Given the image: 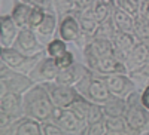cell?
<instances>
[{
	"instance_id": "cell-33",
	"label": "cell",
	"mask_w": 149,
	"mask_h": 135,
	"mask_svg": "<svg viewBox=\"0 0 149 135\" xmlns=\"http://www.w3.org/2000/svg\"><path fill=\"white\" fill-rule=\"evenodd\" d=\"M139 5L140 0H116V8L128 12L130 15H139Z\"/></svg>"
},
{
	"instance_id": "cell-40",
	"label": "cell",
	"mask_w": 149,
	"mask_h": 135,
	"mask_svg": "<svg viewBox=\"0 0 149 135\" xmlns=\"http://www.w3.org/2000/svg\"><path fill=\"white\" fill-rule=\"evenodd\" d=\"M14 120L15 119L12 116H9L8 113H5V112L0 110V131H2V134L8 132V129L10 128V125H12V122H14Z\"/></svg>"
},
{
	"instance_id": "cell-20",
	"label": "cell",
	"mask_w": 149,
	"mask_h": 135,
	"mask_svg": "<svg viewBox=\"0 0 149 135\" xmlns=\"http://www.w3.org/2000/svg\"><path fill=\"white\" fill-rule=\"evenodd\" d=\"M148 59H149V45L139 40L137 45L133 48V51L128 54V56L125 59V64H127L128 71L130 73L136 71L137 68H140ZM130 73H128V74H130Z\"/></svg>"
},
{
	"instance_id": "cell-24",
	"label": "cell",
	"mask_w": 149,
	"mask_h": 135,
	"mask_svg": "<svg viewBox=\"0 0 149 135\" xmlns=\"http://www.w3.org/2000/svg\"><path fill=\"white\" fill-rule=\"evenodd\" d=\"M112 21H113L115 27L118 31H127L133 33L134 31V17L130 15L128 12L116 8L112 14Z\"/></svg>"
},
{
	"instance_id": "cell-15",
	"label": "cell",
	"mask_w": 149,
	"mask_h": 135,
	"mask_svg": "<svg viewBox=\"0 0 149 135\" xmlns=\"http://www.w3.org/2000/svg\"><path fill=\"white\" fill-rule=\"evenodd\" d=\"M113 54L122 59L124 63H125V59L128 56V54L133 51V48L137 45L139 39L136 37L134 33H127V31H116L113 39Z\"/></svg>"
},
{
	"instance_id": "cell-39",
	"label": "cell",
	"mask_w": 149,
	"mask_h": 135,
	"mask_svg": "<svg viewBox=\"0 0 149 135\" xmlns=\"http://www.w3.org/2000/svg\"><path fill=\"white\" fill-rule=\"evenodd\" d=\"M57 2V9H58V15L63 17L69 12H73L74 10V6H73V0H55Z\"/></svg>"
},
{
	"instance_id": "cell-30",
	"label": "cell",
	"mask_w": 149,
	"mask_h": 135,
	"mask_svg": "<svg viewBox=\"0 0 149 135\" xmlns=\"http://www.w3.org/2000/svg\"><path fill=\"white\" fill-rule=\"evenodd\" d=\"M90 105H91V101H88L85 96H79L76 101H73L67 108H70L72 112L76 114L78 117H81V119H84V120H86V114H88V110H90Z\"/></svg>"
},
{
	"instance_id": "cell-19",
	"label": "cell",
	"mask_w": 149,
	"mask_h": 135,
	"mask_svg": "<svg viewBox=\"0 0 149 135\" xmlns=\"http://www.w3.org/2000/svg\"><path fill=\"white\" fill-rule=\"evenodd\" d=\"M0 22H2L0 45H2V48H12L21 28L17 25V22L14 21V18H12L10 14H3L2 18H0Z\"/></svg>"
},
{
	"instance_id": "cell-3",
	"label": "cell",
	"mask_w": 149,
	"mask_h": 135,
	"mask_svg": "<svg viewBox=\"0 0 149 135\" xmlns=\"http://www.w3.org/2000/svg\"><path fill=\"white\" fill-rule=\"evenodd\" d=\"M76 89L88 101L102 104V105L109 100L110 95H112L109 88H107V85H106V82L98 74H94V73H90L86 77H84L76 85Z\"/></svg>"
},
{
	"instance_id": "cell-17",
	"label": "cell",
	"mask_w": 149,
	"mask_h": 135,
	"mask_svg": "<svg viewBox=\"0 0 149 135\" xmlns=\"http://www.w3.org/2000/svg\"><path fill=\"white\" fill-rule=\"evenodd\" d=\"M58 25H60V15L58 14H46L43 21L40 22V25L34 30L37 37L40 39V42L45 46H46V43H49L52 39H55L58 36Z\"/></svg>"
},
{
	"instance_id": "cell-21",
	"label": "cell",
	"mask_w": 149,
	"mask_h": 135,
	"mask_svg": "<svg viewBox=\"0 0 149 135\" xmlns=\"http://www.w3.org/2000/svg\"><path fill=\"white\" fill-rule=\"evenodd\" d=\"M78 15L79 24H81V30H82V37L91 39L97 27H98V21L95 19L94 14H93V8L90 9H84V10H74Z\"/></svg>"
},
{
	"instance_id": "cell-35",
	"label": "cell",
	"mask_w": 149,
	"mask_h": 135,
	"mask_svg": "<svg viewBox=\"0 0 149 135\" xmlns=\"http://www.w3.org/2000/svg\"><path fill=\"white\" fill-rule=\"evenodd\" d=\"M130 76L134 79L136 83H137V80H139V82H143L145 85H148L149 83V59L146 61V63L140 68H137L136 71H131Z\"/></svg>"
},
{
	"instance_id": "cell-9",
	"label": "cell",
	"mask_w": 149,
	"mask_h": 135,
	"mask_svg": "<svg viewBox=\"0 0 149 135\" xmlns=\"http://www.w3.org/2000/svg\"><path fill=\"white\" fill-rule=\"evenodd\" d=\"M107 85L112 95L127 98L136 91V82L128 73H115V74H98Z\"/></svg>"
},
{
	"instance_id": "cell-8",
	"label": "cell",
	"mask_w": 149,
	"mask_h": 135,
	"mask_svg": "<svg viewBox=\"0 0 149 135\" xmlns=\"http://www.w3.org/2000/svg\"><path fill=\"white\" fill-rule=\"evenodd\" d=\"M45 86L49 92V96H51L54 105L60 107V108H67L73 101H76L81 96L76 86L61 85L57 82H48V83H45Z\"/></svg>"
},
{
	"instance_id": "cell-1",
	"label": "cell",
	"mask_w": 149,
	"mask_h": 135,
	"mask_svg": "<svg viewBox=\"0 0 149 135\" xmlns=\"http://www.w3.org/2000/svg\"><path fill=\"white\" fill-rule=\"evenodd\" d=\"M22 103H24V116L33 117L39 122L49 120L55 108L45 83H34L27 92H24Z\"/></svg>"
},
{
	"instance_id": "cell-11",
	"label": "cell",
	"mask_w": 149,
	"mask_h": 135,
	"mask_svg": "<svg viewBox=\"0 0 149 135\" xmlns=\"http://www.w3.org/2000/svg\"><path fill=\"white\" fill-rule=\"evenodd\" d=\"M113 54V42L109 39H100V37H91L84 46V58L85 64L90 65L98 58Z\"/></svg>"
},
{
	"instance_id": "cell-23",
	"label": "cell",
	"mask_w": 149,
	"mask_h": 135,
	"mask_svg": "<svg viewBox=\"0 0 149 135\" xmlns=\"http://www.w3.org/2000/svg\"><path fill=\"white\" fill-rule=\"evenodd\" d=\"M128 108V101L124 96L110 95V98L103 104V110L106 116H124Z\"/></svg>"
},
{
	"instance_id": "cell-27",
	"label": "cell",
	"mask_w": 149,
	"mask_h": 135,
	"mask_svg": "<svg viewBox=\"0 0 149 135\" xmlns=\"http://www.w3.org/2000/svg\"><path fill=\"white\" fill-rule=\"evenodd\" d=\"M115 9H116V8L104 3L103 0H97V2L94 3V6H93V14H94L95 19L98 21V24H100V22L109 19V18L112 17V14H113Z\"/></svg>"
},
{
	"instance_id": "cell-12",
	"label": "cell",
	"mask_w": 149,
	"mask_h": 135,
	"mask_svg": "<svg viewBox=\"0 0 149 135\" xmlns=\"http://www.w3.org/2000/svg\"><path fill=\"white\" fill-rule=\"evenodd\" d=\"M94 74H115V73H130L127 68V64L122 59H119L115 54H110L106 56L98 58L93 64L86 65Z\"/></svg>"
},
{
	"instance_id": "cell-22",
	"label": "cell",
	"mask_w": 149,
	"mask_h": 135,
	"mask_svg": "<svg viewBox=\"0 0 149 135\" xmlns=\"http://www.w3.org/2000/svg\"><path fill=\"white\" fill-rule=\"evenodd\" d=\"M31 5L26 0H19L14 5L10 10V15L17 22L19 28H29V19H30V12H31Z\"/></svg>"
},
{
	"instance_id": "cell-31",
	"label": "cell",
	"mask_w": 149,
	"mask_h": 135,
	"mask_svg": "<svg viewBox=\"0 0 149 135\" xmlns=\"http://www.w3.org/2000/svg\"><path fill=\"white\" fill-rule=\"evenodd\" d=\"M106 117L104 114V110H103V105L102 104H97V103H91L90 105V110H88V114H86V123H94V122H98V120H103Z\"/></svg>"
},
{
	"instance_id": "cell-28",
	"label": "cell",
	"mask_w": 149,
	"mask_h": 135,
	"mask_svg": "<svg viewBox=\"0 0 149 135\" xmlns=\"http://www.w3.org/2000/svg\"><path fill=\"white\" fill-rule=\"evenodd\" d=\"M67 51H69L67 49V42L63 40L61 37H58V36L55 39H52L49 43H46V55L52 56L54 59L61 56L63 54H66Z\"/></svg>"
},
{
	"instance_id": "cell-25",
	"label": "cell",
	"mask_w": 149,
	"mask_h": 135,
	"mask_svg": "<svg viewBox=\"0 0 149 135\" xmlns=\"http://www.w3.org/2000/svg\"><path fill=\"white\" fill-rule=\"evenodd\" d=\"M104 123L107 134L110 135H121V134H130L127 122L124 116H106L104 117Z\"/></svg>"
},
{
	"instance_id": "cell-4",
	"label": "cell",
	"mask_w": 149,
	"mask_h": 135,
	"mask_svg": "<svg viewBox=\"0 0 149 135\" xmlns=\"http://www.w3.org/2000/svg\"><path fill=\"white\" fill-rule=\"evenodd\" d=\"M33 85L34 82L29 74L2 64V71H0V94H6V92L24 94Z\"/></svg>"
},
{
	"instance_id": "cell-16",
	"label": "cell",
	"mask_w": 149,
	"mask_h": 135,
	"mask_svg": "<svg viewBox=\"0 0 149 135\" xmlns=\"http://www.w3.org/2000/svg\"><path fill=\"white\" fill-rule=\"evenodd\" d=\"M0 110L14 119H19L24 116V103H22V94L17 92H6L0 94Z\"/></svg>"
},
{
	"instance_id": "cell-6",
	"label": "cell",
	"mask_w": 149,
	"mask_h": 135,
	"mask_svg": "<svg viewBox=\"0 0 149 135\" xmlns=\"http://www.w3.org/2000/svg\"><path fill=\"white\" fill-rule=\"evenodd\" d=\"M51 120L64 131V134H85L86 131V120L78 117L70 108H60L55 107L54 113L51 116Z\"/></svg>"
},
{
	"instance_id": "cell-38",
	"label": "cell",
	"mask_w": 149,
	"mask_h": 135,
	"mask_svg": "<svg viewBox=\"0 0 149 135\" xmlns=\"http://www.w3.org/2000/svg\"><path fill=\"white\" fill-rule=\"evenodd\" d=\"M55 63H57V65H58L60 70H63V68H67L72 64H74V63H76V59H74V55L70 51H67L66 54H63L61 56L55 58Z\"/></svg>"
},
{
	"instance_id": "cell-41",
	"label": "cell",
	"mask_w": 149,
	"mask_h": 135,
	"mask_svg": "<svg viewBox=\"0 0 149 135\" xmlns=\"http://www.w3.org/2000/svg\"><path fill=\"white\" fill-rule=\"evenodd\" d=\"M97 0H73V6L74 10H84V9H90L94 6Z\"/></svg>"
},
{
	"instance_id": "cell-2",
	"label": "cell",
	"mask_w": 149,
	"mask_h": 135,
	"mask_svg": "<svg viewBox=\"0 0 149 135\" xmlns=\"http://www.w3.org/2000/svg\"><path fill=\"white\" fill-rule=\"evenodd\" d=\"M128 108L124 117H125L127 126L130 134H142L149 126V112L140 103V94L134 91L131 95L127 96Z\"/></svg>"
},
{
	"instance_id": "cell-42",
	"label": "cell",
	"mask_w": 149,
	"mask_h": 135,
	"mask_svg": "<svg viewBox=\"0 0 149 135\" xmlns=\"http://www.w3.org/2000/svg\"><path fill=\"white\" fill-rule=\"evenodd\" d=\"M140 103H142V105L149 112V83L145 85V88H143L142 92H140Z\"/></svg>"
},
{
	"instance_id": "cell-18",
	"label": "cell",
	"mask_w": 149,
	"mask_h": 135,
	"mask_svg": "<svg viewBox=\"0 0 149 135\" xmlns=\"http://www.w3.org/2000/svg\"><path fill=\"white\" fill-rule=\"evenodd\" d=\"M8 134L12 135H42V122L29 116H22L12 122Z\"/></svg>"
},
{
	"instance_id": "cell-32",
	"label": "cell",
	"mask_w": 149,
	"mask_h": 135,
	"mask_svg": "<svg viewBox=\"0 0 149 135\" xmlns=\"http://www.w3.org/2000/svg\"><path fill=\"white\" fill-rule=\"evenodd\" d=\"M33 6V5H31ZM46 15V12L40 8H37V6H33L31 8V12H30V19H29V28L31 30H36L37 27L40 25V22L43 21Z\"/></svg>"
},
{
	"instance_id": "cell-10",
	"label": "cell",
	"mask_w": 149,
	"mask_h": 135,
	"mask_svg": "<svg viewBox=\"0 0 149 135\" xmlns=\"http://www.w3.org/2000/svg\"><path fill=\"white\" fill-rule=\"evenodd\" d=\"M58 73L60 68L55 63V59L45 54L36 63V65L33 67L29 76L33 79L34 83H48V82H55Z\"/></svg>"
},
{
	"instance_id": "cell-34",
	"label": "cell",
	"mask_w": 149,
	"mask_h": 135,
	"mask_svg": "<svg viewBox=\"0 0 149 135\" xmlns=\"http://www.w3.org/2000/svg\"><path fill=\"white\" fill-rule=\"evenodd\" d=\"M26 2H29L33 6H37V8L43 9L46 14H58L55 0H26Z\"/></svg>"
},
{
	"instance_id": "cell-14",
	"label": "cell",
	"mask_w": 149,
	"mask_h": 135,
	"mask_svg": "<svg viewBox=\"0 0 149 135\" xmlns=\"http://www.w3.org/2000/svg\"><path fill=\"white\" fill-rule=\"evenodd\" d=\"M90 73H93V71L86 67V64L84 65V64H79V63H74L67 68L60 70L55 82L61 83V85H69V86H76V85L84 77L88 76Z\"/></svg>"
},
{
	"instance_id": "cell-7",
	"label": "cell",
	"mask_w": 149,
	"mask_h": 135,
	"mask_svg": "<svg viewBox=\"0 0 149 135\" xmlns=\"http://www.w3.org/2000/svg\"><path fill=\"white\" fill-rule=\"evenodd\" d=\"M12 48H15L17 51L27 56H37L46 52V46L40 42L36 31L31 28H21Z\"/></svg>"
},
{
	"instance_id": "cell-5",
	"label": "cell",
	"mask_w": 149,
	"mask_h": 135,
	"mask_svg": "<svg viewBox=\"0 0 149 135\" xmlns=\"http://www.w3.org/2000/svg\"><path fill=\"white\" fill-rule=\"evenodd\" d=\"M46 54V52H45ZM45 54L37 55V56H27L21 54L19 51H17L15 48H2V56H0V63L18 70L21 73H26V74H30V71L33 70V67L36 65V63L39 61Z\"/></svg>"
},
{
	"instance_id": "cell-29",
	"label": "cell",
	"mask_w": 149,
	"mask_h": 135,
	"mask_svg": "<svg viewBox=\"0 0 149 135\" xmlns=\"http://www.w3.org/2000/svg\"><path fill=\"white\" fill-rule=\"evenodd\" d=\"M116 31L118 30H116L113 21H112V17H110L109 19H106V21L98 24V27H97V30H95L93 37H100V39H109V40H112Z\"/></svg>"
},
{
	"instance_id": "cell-36",
	"label": "cell",
	"mask_w": 149,
	"mask_h": 135,
	"mask_svg": "<svg viewBox=\"0 0 149 135\" xmlns=\"http://www.w3.org/2000/svg\"><path fill=\"white\" fill-rule=\"evenodd\" d=\"M64 131L61 129L54 120H45L42 122V135H63Z\"/></svg>"
},
{
	"instance_id": "cell-26",
	"label": "cell",
	"mask_w": 149,
	"mask_h": 135,
	"mask_svg": "<svg viewBox=\"0 0 149 135\" xmlns=\"http://www.w3.org/2000/svg\"><path fill=\"white\" fill-rule=\"evenodd\" d=\"M136 37L140 42H145L149 45V19L143 18L142 15L134 17V31Z\"/></svg>"
},
{
	"instance_id": "cell-13",
	"label": "cell",
	"mask_w": 149,
	"mask_h": 135,
	"mask_svg": "<svg viewBox=\"0 0 149 135\" xmlns=\"http://www.w3.org/2000/svg\"><path fill=\"white\" fill-rule=\"evenodd\" d=\"M58 37L66 40L67 43L78 42L82 37V30L81 24L78 19L76 12H69L60 18V25H58Z\"/></svg>"
},
{
	"instance_id": "cell-43",
	"label": "cell",
	"mask_w": 149,
	"mask_h": 135,
	"mask_svg": "<svg viewBox=\"0 0 149 135\" xmlns=\"http://www.w3.org/2000/svg\"><path fill=\"white\" fill-rule=\"evenodd\" d=\"M139 15L149 19V0H140L139 5Z\"/></svg>"
},
{
	"instance_id": "cell-37",
	"label": "cell",
	"mask_w": 149,
	"mask_h": 135,
	"mask_svg": "<svg viewBox=\"0 0 149 135\" xmlns=\"http://www.w3.org/2000/svg\"><path fill=\"white\" fill-rule=\"evenodd\" d=\"M85 134L86 135H104V134H107L104 119L103 120H98V122H94V123H90L88 126H86Z\"/></svg>"
}]
</instances>
